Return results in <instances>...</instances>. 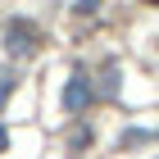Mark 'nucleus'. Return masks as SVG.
Instances as JSON below:
<instances>
[{"label":"nucleus","mask_w":159,"mask_h":159,"mask_svg":"<svg viewBox=\"0 0 159 159\" xmlns=\"http://www.w3.org/2000/svg\"><path fill=\"white\" fill-rule=\"evenodd\" d=\"M14 82H18V73H14V68H0V109H5V100L14 96Z\"/></svg>","instance_id":"7ed1b4c3"},{"label":"nucleus","mask_w":159,"mask_h":159,"mask_svg":"<svg viewBox=\"0 0 159 159\" xmlns=\"http://www.w3.org/2000/svg\"><path fill=\"white\" fill-rule=\"evenodd\" d=\"M5 146H9V132H5V123H0V150H5Z\"/></svg>","instance_id":"39448f33"},{"label":"nucleus","mask_w":159,"mask_h":159,"mask_svg":"<svg viewBox=\"0 0 159 159\" xmlns=\"http://www.w3.org/2000/svg\"><path fill=\"white\" fill-rule=\"evenodd\" d=\"M82 146H91V127H77L73 132V150H82Z\"/></svg>","instance_id":"20e7f679"},{"label":"nucleus","mask_w":159,"mask_h":159,"mask_svg":"<svg viewBox=\"0 0 159 159\" xmlns=\"http://www.w3.org/2000/svg\"><path fill=\"white\" fill-rule=\"evenodd\" d=\"M86 105H91V77L73 73L68 82H64V109H68V114H82Z\"/></svg>","instance_id":"f03ea898"},{"label":"nucleus","mask_w":159,"mask_h":159,"mask_svg":"<svg viewBox=\"0 0 159 159\" xmlns=\"http://www.w3.org/2000/svg\"><path fill=\"white\" fill-rule=\"evenodd\" d=\"M5 50H9L14 59H27V55H37V27L27 23V18H14L5 27Z\"/></svg>","instance_id":"f257e3e1"}]
</instances>
